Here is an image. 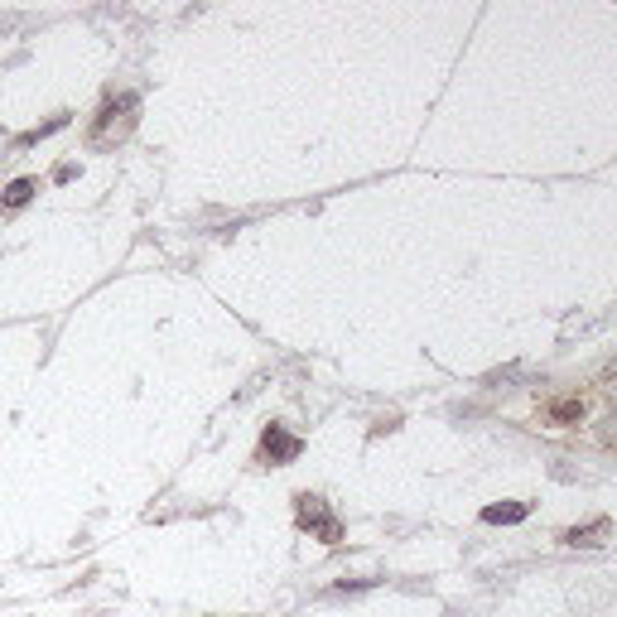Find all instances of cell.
Segmentation results:
<instances>
[{"instance_id":"obj_1","label":"cell","mask_w":617,"mask_h":617,"mask_svg":"<svg viewBox=\"0 0 617 617\" xmlns=\"http://www.w3.org/2000/svg\"><path fill=\"white\" fill-rule=\"evenodd\" d=\"M299 521H304V526H314L323 540H338V521L323 511L319 497H299Z\"/></svg>"},{"instance_id":"obj_2","label":"cell","mask_w":617,"mask_h":617,"mask_svg":"<svg viewBox=\"0 0 617 617\" xmlns=\"http://www.w3.org/2000/svg\"><path fill=\"white\" fill-rule=\"evenodd\" d=\"M603 536H608V521H593V526H574V531H564L569 545H598Z\"/></svg>"},{"instance_id":"obj_3","label":"cell","mask_w":617,"mask_h":617,"mask_svg":"<svg viewBox=\"0 0 617 617\" xmlns=\"http://www.w3.org/2000/svg\"><path fill=\"white\" fill-rule=\"evenodd\" d=\"M266 449L275 458H295L299 454V439H290V434H280V430H270L266 434Z\"/></svg>"},{"instance_id":"obj_4","label":"cell","mask_w":617,"mask_h":617,"mask_svg":"<svg viewBox=\"0 0 617 617\" xmlns=\"http://www.w3.org/2000/svg\"><path fill=\"white\" fill-rule=\"evenodd\" d=\"M521 516H526V507H521V502H516V507H487L483 511V521H492V526H497V521H502V526H511V521H521Z\"/></svg>"},{"instance_id":"obj_5","label":"cell","mask_w":617,"mask_h":617,"mask_svg":"<svg viewBox=\"0 0 617 617\" xmlns=\"http://www.w3.org/2000/svg\"><path fill=\"white\" fill-rule=\"evenodd\" d=\"M29 193H34V179H15V184H10V193H5V208H25Z\"/></svg>"},{"instance_id":"obj_6","label":"cell","mask_w":617,"mask_h":617,"mask_svg":"<svg viewBox=\"0 0 617 617\" xmlns=\"http://www.w3.org/2000/svg\"><path fill=\"white\" fill-rule=\"evenodd\" d=\"M550 415H555V420H579V415H584V405H579V401H560Z\"/></svg>"},{"instance_id":"obj_7","label":"cell","mask_w":617,"mask_h":617,"mask_svg":"<svg viewBox=\"0 0 617 617\" xmlns=\"http://www.w3.org/2000/svg\"><path fill=\"white\" fill-rule=\"evenodd\" d=\"M608 376H613V381H617V362H613V367H608Z\"/></svg>"}]
</instances>
